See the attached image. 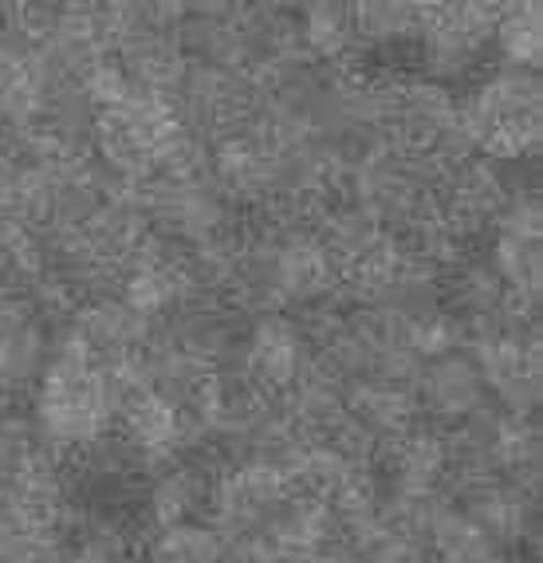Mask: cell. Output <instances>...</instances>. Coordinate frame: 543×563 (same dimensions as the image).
I'll use <instances>...</instances> for the list:
<instances>
[{
	"label": "cell",
	"mask_w": 543,
	"mask_h": 563,
	"mask_svg": "<svg viewBox=\"0 0 543 563\" xmlns=\"http://www.w3.org/2000/svg\"><path fill=\"white\" fill-rule=\"evenodd\" d=\"M492 47L500 52V64L505 67L535 71V67H540V52H543L540 4H508V9H497Z\"/></svg>",
	"instance_id": "cell-13"
},
{
	"label": "cell",
	"mask_w": 543,
	"mask_h": 563,
	"mask_svg": "<svg viewBox=\"0 0 543 563\" xmlns=\"http://www.w3.org/2000/svg\"><path fill=\"white\" fill-rule=\"evenodd\" d=\"M351 16H355L358 44L390 47V44L418 40L425 20V4H355Z\"/></svg>",
	"instance_id": "cell-14"
},
{
	"label": "cell",
	"mask_w": 543,
	"mask_h": 563,
	"mask_svg": "<svg viewBox=\"0 0 543 563\" xmlns=\"http://www.w3.org/2000/svg\"><path fill=\"white\" fill-rule=\"evenodd\" d=\"M311 358H315V351H311L300 320H291L284 311H268V316H256L236 339L229 375L253 395L280 398L308 371Z\"/></svg>",
	"instance_id": "cell-3"
},
{
	"label": "cell",
	"mask_w": 543,
	"mask_h": 563,
	"mask_svg": "<svg viewBox=\"0 0 543 563\" xmlns=\"http://www.w3.org/2000/svg\"><path fill=\"white\" fill-rule=\"evenodd\" d=\"M453 505L465 512L480 532L492 540V544L505 552L508 544H520L528 532H532V512H535V497L524 493V488L508 485V481H477V485H468Z\"/></svg>",
	"instance_id": "cell-8"
},
{
	"label": "cell",
	"mask_w": 543,
	"mask_h": 563,
	"mask_svg": "<svg viewBox=\"0 0 543 563\" xmlns=\"http://www.w3.org/2000/svg\"><path fill=\"white\" fill-rule=\"evenodd\" d=\"M146 563H225V540L209 520L146 532Z\"/></svg>",
	"instance_id": "cell-12"
},
{
	"label": "cell",
	"mask_w": 543,
	"mask_h": 563,
	"mask_svg": "<svg viewBox=\"0 0 543 563\" xmlns=\"http://www.w3.org/2000/svg\"><path fill=\"white\" fill-rule=\"evenodd\" d=\"M119 390L107 366L91 355L67 328L47 343V363L36 378L29 422L40 445L56 457H87L114 433Z\"/></svg>",
	"instance_id": "cell-1"
},
{
	"label": "cell",
	"mask_w": 543,
	"mask_h": 563,
	"mask_svg": "<svg viewBox=\"0 0 543 563\" xmlns=\"http://www.w3.org/2000/svg\"><path fill=\"white\" fill-rule=\"evenodd\" d=\"M217 470H206L189 457L158 465L146 481L142 493V525L158 532V528L189 525V520H206L209 493H213Z\"/></svg>",
	"instance_id": "cell-6"
},
{
	"label": "cell",
	"mask_w": 543,
	"mask_h": 563,
	"mask_svg": "<svg viewBox=\"0 0 543 563\" xmlns=\"http://www.w3.org/2000/svg\"><path fill=\"white\" fill-rule=\"evenodd\" d=\"M540 76L524 67L500 64L488 79H480L477 91L461 99V119H465L477 158L485 162H512L528 158L540 146Z\"/></svg>",
	"instance_id": "cell-2"
},
{
	"label": "cell",
	"mask_w": 543,
	"mask_h": 563,
	"mask_svg": "<svg viewBox=\"0 0 543 563\" xmlns=\"http://www.w3.org/2000/svg\"><path fill=\"white\" fill-rule=\"evenodd\" d=\"M413 402H418L425 426L457 430V426L473 422L477 413H485L492 398H488L477 363L465 351H450L422 366V375L413 383Z\"/></svg>",
	"instance_id": "cell-5"
},
{
	"label": "cell",
	"mask_w": 543,
	"mask_h": 563,
	"mask_svg": "<svg viewBox=\"0 0 543 563\" xmlns=\"http://www.w3.org/2000/svg\"><path fill=\"white\" fill-rule=\"evenodd\" d=\"M422 544L430 552V563H492L505 555L453 500L430 520Z\"/></svg>",
	"instance_id": "cell-11"
},
{
	"label": "cell",
	"mask_w": 543,
	"mask_h": 563,
	"mask_svg": "<svg viewBox=\"0 0 543 563\" xmlns=\"http://www.w3.org/2000/svg\"><path fill=\"white\" fill-rule=\"evenodd\" d=\"M47 323L40 320L16 291L0 300V395L36 386L47 363Z\"/></svg>",
	"instance_id": "cell-7"
},
{
	"label": "cell",
	"mask_w": 543,
	"mask_h": 563,
	"mask_svg": "<svg viewBox=\"0 0 543 563\" xmlns=\"http://www.w3.org/2000/svg\"><path fill=\"white\" fill-rule=\"evenodd\" d=\"M347 422L358 426L370 438L375 450H383L386 442L402 438L406 430H413V426L422 422V413H418L410 386L378 383V378H355V383H347Z\"/></svg>",
	"instance_id": "cell-9"
},
{
	"label": "cell",
	"mask_w": 543,
	"mask_h": 563,
	"mask_svg": "<svg viewBox=\"0 0 543 563\" xmlns=\"http://www.w3.org/2000/svg\"><path fill=\"white\" fill-rule=\"evenodd\" d=\"M296 32H300V47L311 64H328L335 71H343L358 47L355 16H351L347 4H311L296 20Z\"/></svg>",
	"instance_id": "cell-10"
},
{
	"label": "cell",
	"mask_w": 543,
	"mask_h": 563,
	"mask_svg": "<svg viewBox=\"0 0 543 563\" xmlns=\"http://www.w3.org/2000/svg\"><path fill=\"white\" fill-rule=\"evenodd\" d=\"M492 29H497V9L488 4H430L418 32L430 84L445 87L453 79H465L492 47Z\"/></svg>",
	"instance_id": "cell-4"
}]
</instances>
